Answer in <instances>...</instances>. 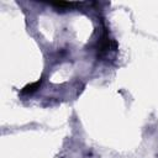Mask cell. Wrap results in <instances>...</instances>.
<instances>
[{
  "label": "cell",
  "mask_w": 158,
  "mask_h": 158,
  "mask_svg": "<svg viewBox=\"0 0 158 158\" xmlns=\"http://www.w3.org/2000/svg\"><path fill=\"white\" fill-rule=\"evenodd\" d=\"M40 85H41V80H37V81H33L31 84H27L22 90H21V94H32L35 93L37 89H40Z\"/></svg>",
  "instance_id": "obj_1"
}]
</instances>
